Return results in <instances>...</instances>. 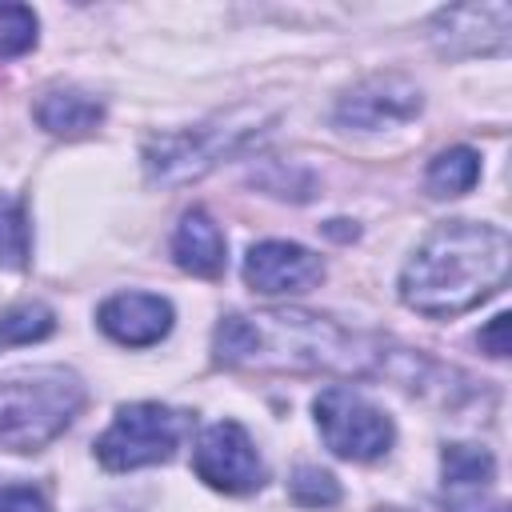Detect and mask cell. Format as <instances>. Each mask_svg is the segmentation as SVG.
Listing matches in <instances>:
<instances>
[{
	"instance_id": "6da1fadb",
	"label": "cell",
	"mask_w": 512,
	"mask_h": 512,
	"mask_svg": "<svg viewBox=\"0 0 512 512\" xmlns=\"http://www.w3.org/2000/svg\"><path fill=\"white\" fill-rule=\"evenodd\" d=\"M512 244L496 224H436L400 272V300L420 316H460L496 296L508 280Z\"/></svg>"
},
{
	"instance_id": "7a4b0ae2",
	"label": "cell",
	"mask_w": 512,
	"mask_h": 512,
	"mask_svg": "<svg viewBox=\"0 0 512 512\" xmlns=\"http://www.w3.org/2000/svg\"><path fill=\"white\" fill-rule=\"evenodd\" d=\"M212 352L228 368H288V372H368L380 348L316 312H256L224 316Z\"/></svg>"
},
{
	"instance_id": "3957f363",
	"label": "cell",
	"mask_w": 512,
	"mask_h": 512,
	"mask_svg": "<svg viewBox=\"0 0 512 512\" xmlns=\"http://www.w3.org/2000/svg\"><path fill=\"white\" fill-rule=\"evenodd\" d=\"M84 408V384L72 368H20L0 380V448L36 452L52 444Z\"/></svg>"
},
{
	"instance_id": "277c9868",
	"label": "cell",
	"mask_w": 512,
	"mask_h": 512,
	"mask_svg": "<svg viewBox=\"0 0 512 512\" xmlns=\"http://www.w3.org/2000/svg\"><path fill=\"white\" fill-rule=\"evenodd\" d=\"M272 116L260 108H240L228 116H216L196 128L160 132L144 144V172L156 184H188L204 172H212L220 160L240 156L268 132Z\"/></svg>"
},
{
	"instance_id": "5b68a950",
	"label": "cell",
	"mask_w": 512,
	"mask_h": 512,
	"mask_svg": "<svg viewBox=\"0 0 512 512\" xmlns=\"http://www.w3.org/2000/svg\"><path fill=\"white\" fill-rule=\"evenodd\" d=\"M184 440V416L156 400H136L116 408L112 424L96 436V460L108 472H136L176 456Z\"/></svg>"
},
{
	"instance_id": "8992f818",
	"label": "cell",
	"mask_w": 512,
	"mask_h": 512,
	"mask_svg": "<svg viewBox=\"0 0 512 512\" xmlns=\"http://www.w3.org/2000/svg\"><path fill=\"white\" fill-rule=\"evenodd\" d=\"M312 412H316V428L324 436V444L340 456V460H376L392 448L396 440V428L392 420L372 404L364 400L360 392L344 388V384H328L316 400H312Z\"/></svg>"
},
{
	"instance_id": "52a82bcc",
	"label": "cell",
	"mask_w": 512,
	"mask_h": 512,
	"mask_svg": "<svg viewBox=\"0 0 512 512\" xmlns=\"http://www.w3.org/2000/svg\"><path fill=\"white\" fill-rule=\"evenodd\" d=\"M192 468L208 488L228 496H244L264 484V460L252 436L244 432V424L236 420H216L200 432L192 448Z\"/></svg>"
},
{
	"instance_id": "ba28073f",
	"label": "cell",
	"mask_w": 512,
	"mask_h": 512,
	"mask_svg": "<svg viewBox=\"0 0 512 512\" xmlns=\"http://www.w3.org/2000/svg\"><path fill=\"white\" fill-rule=\"evenodd\" d=\"M512 4H456L440 8L428 24L432 44L444 56H500L508 48Z\"/></svg>"
},
{
	"instance_id": "9c48e42d",
	"label": "cell",
	"mask_w": 512,
	"mask_h": 512,
	"mask_svg": "<svg viewBox=\"0 0 512 512\" xmlns=\"http://www.w3.org/2000/svg\"><path fill=\"white\" fill-rule=\"evenodd\" d=\"M420 108H424V96L408 76L380 72V76H368L352 92L340 96L336 124L360 128V132H376V128H392V124L412 120Z\"/></svg>"
},
{
	"instance_id": "30bf717a",
	"label": "cell",
	"mask_w": 512,
	"mask_h": 512,
	"mask_svg": "<svg viewBox=\"0 0 512 512\" xmlns=\"http://www.w3.org/2000/svg\"><path fill=\"white\" fill-rule=\"evenodd\" d=\"M244 280L248 288L264 296H284V292H308L324 280V264L316 252L292 240H260L244 256Z\"/></svg>"
},
{
	"instance_id": "8fae6325",
	"label": "cell",
	"mask_w": 512,
	"mask_h": 512,
	"mask_svg": "<svg viewBox=\"0 0 512 512\" xmlns=\"http://www.w3.org/2000/svg\"><path fill=\"white\" fill-rule=\"evenodd\" d=\"M172 304L156 292H116L96 308V324L124 348H152L172 332Z\"/></svg>"
},
{
	"instance_id": "7c38bea8",
	"label": "cell",
	"mask_w": 512,
	"mask_h": 512,
	"mask_svg": "<svg viewBox=\"0 0 512 512\" xmlns=\"http://www.w3.org/2000/svg\"><path fill=\"white\" fill-rule=\"evenodd\" d=\"M172 256L192 276H220L228 264V244H224L220 224L204 208L184 212L172 232Z\"/></svg>"
},
{
	"instance_id": "4fadbf2b",
	"label": "cell",
	"mask_w": 512,
	"mask_h": 512,
	"mask_svg": "<svg viewBox=\"0 0 512 512\" xmlns=\"http://www.w3.org/2000/svg\"><path fill=\"white\" fill-rule=\"evenodd\" d=\"M32 116H36V124L44 132L76 140V136H88L104 120V104L96 96L80 92V88H52V92H44L36 100Z\"/></svg>"
},
{
	"instance_id": "5bb4252c",
	"label": "cell",
	"mask_w": 512,
	"mask_h": 512,
	"mask_svg": "<svg viewBox=\"0 0 512 512\" xmlns=\"http://www.w3.org/2000/svg\"><path fill=\"white\" fill-rule=\"evenodd\" d=\"M476 180H480V156L464 144L436 152L428 172H424V184L432 196H464L476 188Z\"/></svg>"
},
{
	"instance_id": "9a60e30c",
	"label": "cell",
	"mask_w": 512,
	"mask_h": 512,
	"mask_svg": "<svg viewBox=\"0 0 512 512\" xmlns=\"http://www.w3.org/2000/svg\"><path fill=\"white\" fill-rule=\"evenodd\" d=\"M440 464H444V484L452 492H480L496 472L492 452L480 444H448Z\"/></svg>"
},
{
	"instance_id": "2e32d148",
	"label": "cell",
	"mask_w": 512,
	"mask_h": 512,
	"mask_svg": "<svg viewBox=\"0 0 512 512\" xmlns=\"http://www.w3.org/2000/svg\"><path fill=\"white\" fill-rule=\"evenodd\" d=\"M32 256V228H28V212L16 196L0 192V268H28Z\"/></svg>"
},
{
	"instance_id": "e0dca14e",
	"label": "cell",
	"mask_w": 512,
	"mask_h": 512,
	"mask_svg": "<svg viewBox=\"0 0 512 512\" xmlns=\"http://www.w3.org/2000/svg\"><path fill=\"white\" fill-rule=\"evenodd\" d=\"M56 328V316L52 308L28 300V304H12L0 312V352L4 348H16V344H36L44 336H52Z\"/></svg>"
},
{
	"instance_id": "ac0fdd59",
	"label": "cell",
	"mask_w": 512,
	"mask_h": 512,
	"mask_svg": "<svg viewBox=\"0 0 512 512\" xmlns=\"http://www.w3.org/2000/svg\"><path fill=\"white\" fill-rule=\"evenodd\" d=\"M36 44V12L24 4H0V60L24 56Z\"/></svg>"
},
{
	"instance_id": "d6986e66",
	"label": "cell",
	"mask_w": 512,
	"mask_h": 512,
	"mask_svg": "<svg viewBox=\"0 0 512 512\" xmlns=\"http://www.w3.org/2000/svg\"><path fill=\"white\" fill-rule=\"evenodd\" d=\"M288 488H292V500L304 504V508H328V504L340 500V484H336V476L324 472V468H312V464L296 468V476H292Z\"/></svg>"
},
{
	"instance_id": "ffe728a7",
	"label": "cell",
	"mask_w": 512,
	"mask_h": 512,
	"mask_svg": "<svg viewBox=\"0 0 512 512\" xmlns=\"http://www.w3.org/2000/svg\"><path fill=\"white\" fill-rule=\"evenodd\" d=\"M0 512H48V500L36 488L8 484V488H0Z\"/></svg>"
},
{
	"instance_id": "44dd1931",
	"label": "cell",
	"mask_w": 512,
	"mask_h": 512,
	"mask_svg": "<svg viewBox=\"0 0 512 512\" xmlns=\"http://www.w3.org/2000/svg\"><path fill=\"white\" fill-rule=\"evenodd\" d=\"M504 332H508V312L492 316L488 328H480V348H484L488 356H508V340H504Z\"/></svg>"
},
{
	"instance_id": "7402d4cb",
	"label": "cell",
	"mask_w": 512,
	"mask_h": 512,
	"mask_svg": "<svg viewBox=\"0 0 512 512\" xmlns=\"http://www.w3.org/2000/svg\"><path fill=\"white\" fill-rule=\"evenodd\" d=\"M452 512H508V508H504V504H484V508H480V504H464V500H456Z\"/></svg>"
}]
</instances>
